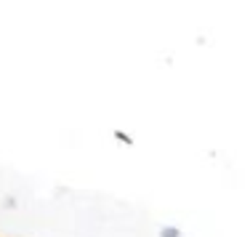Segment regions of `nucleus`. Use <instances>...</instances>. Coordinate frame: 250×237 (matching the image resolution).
Here are the masks:
<instances>
[{"mask_svg":"<svg viewBox=\"0 0 250 237\" xmlns=\"http://www.w3.org/2000/svg\"><path fill=\"white\" fill-rule=\"evenodd\" d=\"M160 237H181V229L178 227H163L160 229Z\"/></svg>","mask_w":250,"mask_h":237,"instance_id":"nucleus-1","label":"nucleus"}]
</instances>
